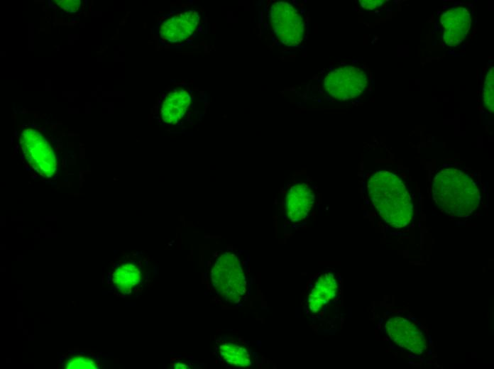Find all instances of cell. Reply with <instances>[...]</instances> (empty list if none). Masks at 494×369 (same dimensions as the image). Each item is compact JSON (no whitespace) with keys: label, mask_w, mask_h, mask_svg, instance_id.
Masks as SVG:
<instances>
[{"label":"cell","mask_w":494,"mask_h":369,"mask_svg":"<svg viewBox=\"0 0 494 369\" xmlns=\"http://www.w3.org/2000/svg\"><path fill=\"white\" fill-rule=\"evenodd\" d=\"M270 20L274 33L279 40L288 46L301 43L304 36V19L292 4L274 3L270 11Z\"/></svg>","instance_id":"obj_5"},{"label":"cell","mask_w":494,"mask_h":369,"mask_svg":"<svg viewBox=\"0 0 494 369\" xmlns=\"http://www.w3.org/2000/svg\"><path fill=\"white\" fill-rule=\"evenodd\" d=\"M97 360L90 356L84 354H72L66 359V368L93 369L98 368Z\"/></svg>","instance_id":"obj_15"},{"label":"cell","mask_w":494,"mask_h":369,"mask_svg":"<svg viewBox=\"0 0 494 369\" xmlns=\"http://www.w3.org/2000/svg\"><path fill=\"white\" fill-rule=\"evenodd\" d=\"M494 68L492 67L488 70L485 80L483 88V99L486 109L490 111H493L494 98H493V84H494Z\"/></svg>","instance_id":"obj_16"},{"label":"cell","mask_w":494,"mask_h":369,"mask_svg":"<svg viewBox=\"0 0 494 369\" xmlns=\"http://www.w3.org/2000/svg\"><path fill=\"white\" fill-rule=\"evenodd\" d=\"M432 195L441 210L457 217L473 214L481 201L476 182L463 171L454 167L441 169L436 174Z\"/></svg>","instance_id":"obj_2"},{"label":"cell","mask_w":494,"mask_h":369,"mask_svg":"<svg viewBox=\"0 0 494 369\" xmlns=\"http://www.w3.org/2000/svg\"><path fill=\"white\" fill-rule=\"evenodd\" d=\"M338 287V282L333 273L322 274L318 277L308 295L309 310L312 313L319 312L336 297Z\"/></svg>","instance_id":"obj_11"},{"label":"cell","mask_w":494,"mask_h":369,"mask_svg":"<svg viewBox=\"0 0 494 369\" xmlns=\"http://www.w3.org/2000/svg\"><path fill=\"white\" fill-rule=\"evenodd\" d=\"M211 281L216 292L230 303H238L246 292V280L238 258L231 252L214 263Z\"/></svg>","instance_id":"obj_3"},{"label":"cell","mask_w":494,"mask_h":369,"mask_svg":"<svg viewBox=\"0 0 494 369\" xmlns=\"http://www.w3.org/2000/svg\"><path fill=\"white\" fill-rule=\"evenodd\" d=\"M314 194L304 182L293 184L285 198V209L287 218L292 222L304 219L314 202Z\"/></svg>","instance_id":"obj_9"},{"label":"cell","mask_w":494,"mask_h":369,"mask_svg":"<svg viewBox=\"0 0 494 369\" xmlns=\"http://www.w3.org/2000/svg\"><path fill=\"white\" fill-rule=\"evenodd\" d=\"M63 9L69 11H75L79 6V1H60L58 3Z\"/></svg>","instance_id":"obj_18"},{"label":"cell","mask_w":494,"mask_h":369,"mask_svg":"<svg viewBox=\"0 0 494 369\" xmlns=\"http://www.w3.org/2000/svg\"><path fill=\"white\" fill-rule=\"evenodd\" d=\"M367 189L373 206L388 225L403 228L411 223L414 214L412 200L397 175L388 170L377 171L368 180Z\"/></svg>","instance_id":"obj_1"},{"label":"cell","mask_w":494,"mask_h":369,"mask_svg":"<svg viewBox=\"0 0 494 369\" xmlns=\"http://www.w3.org/2000/svg\"><path fill=\"white\" fill-rule=\"evenodd\" d=\"M362 8L368 10L375 9L382 6L385 1L383 0H361L359 1Z\"/></svg>","instance_id":"obj_17"},{"label":"cell","mask_w":494,"mask_h":369,"mask_svg":"<svg viewBox=\"0 0 494 369\" xmlns=\"http://www.w3.org/2000/svg\"><path fill=\"white\" fill-rule=\"evenodd\" d=\"M191 97L185 90H177L170 93L165 99L161 114L165 122L177 123L181 119L190 106Z\"/></svg>","instance_id":"obj_12"},{"label":"cell","mask_w":494,"mask_h":369,"mask_svg":"<svg viewBox=\"0 0 494 369\" xmlns=\"http://www.w3.org/2000/svg\"><path fill=\"white\" fill-rule=\"evenodd\" d=\"M366 72L355 66H342L329 72L323 82L326 92L333 98L346 101L362 94L368 87Z\"/></svg>","instance_id":"obj_4"},{"label":"cell","mask_w":494,"mask_h":369,"mask_svg":"<svg viewBox=\"0 0 494 369\" xmlns=\"http://www.w3.org/2000/svg\"><path fill=\"white\" fill-rule=\"evenodd\" d=\"M385 331L393 342L414 354H422L427 348L422 331L406 318L390 317L385 323Z\"/></svg>","instance_id":"obj_7"},{"label":"cell","mask_w":494,"mask_h":369,"mask_svg":"<svg viewBox=\"0 0 494 369\" xmlns=\"http://www.w3.org/2000/svg\"><path fill=\"white\" fill-rule=\"evenodd\" d=\"M20 141L29 165L39 175L52 177L56 170V160L46 138L36 130L27 128L22 132Z\"/></svg>","instance_id":"obj_6"},{"label":"cell","mask_w":494,"mask_h":369,"mask_svg":"<svg viewBox=\"0 0 494 369\" xmlns=\"http://www.w3.org/2000/svg\"><path fill=\"white\" fill-rule=\"evenodd\" d=\"M199 19L194 11L178 13L162 23L161 37L170 42L182 41L193 33Z\"/></svg>","instance_id":"obj_10"},{"label":"cell","mask_w":494,"mask_h":369,"mask_svg":"<svg viewBox=\"0 0 494 369\" xmlns=\"http://www.w3.org/2000/svg\"><path fill=\"white\" fill-rule=\"evenodd\" d=\"M141 281V270L132 263H124L113 272L111 282L119 292L128 294Z\"/></svg>","instance_id":"obj_13"},{"label":"cell","mask_w":494,"mask_h":369,"mask_svg":"<svg viewBox=\"0 0 494 369\" xmlns=\"http://www.w3.org/2000/svg\"><path fill=\"white\" fill-rule=\"evenodd\" d=\"M221 358L229 365L247 368L251 365V354L247 348L233 341H223L218 346Z\"/></svg>","instance_id":"obj_14"},{"label":"cell","mask_w":494,"mask_h":369,"mask_svg":"<svg viewBox=\"0 0 494 369\" xmlns=\"http://www.w3.org/2000/svg\"><path fill=\"white\" fill-rule=\"evenodd\" d=\"M440 22L445 43L456 45L465 39L470 30L471 13L463 6L451 8L442 13Z\"/></svg>","instance_id":"obj_8"}]
</instances>
